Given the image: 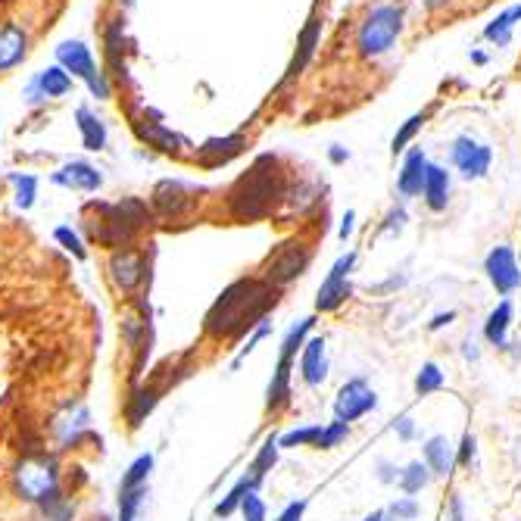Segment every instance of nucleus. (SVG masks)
Wrapping results in <instances>:
<instances>
[{
  "label": "nucleus",
  "instance_id": "1",
  "mask_svg": "<svg viewBox=\"0 0 521 521\" xmlns=\"http://www.w3.org/2000/svg\"><path fill=\"white\" fill-rule=\"evenodd\" d=\"M278 306V288L266 278H241L228 284L219 300L210 306L203 319V331L210 337H228L241 341L247 331H256L266 322L269 312Z\"/></svg>",
  "mask_w": 521,
  "mask_h": 521
},
{
  "label": "nucleus",
  "instance_id": "2",
  "mask_svg": "<svg viewBox=\"0 0 521 521\" xmlns=\"http://www.w3.org/2000/svg\"><path fill=\"white\" fill-rule=\"evenodd\" d=\"M284 194H288V185H284L278 160L266 153L231 185L228 213L238 222L266 219V216H272L278 203H284Z\"/></svg>",
  "mask_w": 521,
  "mask_h": 521
},
{
  "label": "nucleus",
  "instance_id": "3",
  "mask_svg": "<svg viewBox=\"0 0 521 521\" xmlns=\"http://www.w3.org/2000/svg\"><path fill=\"white\" fill-rule=\"evenodd\" d=\"M153 222V210L138 200L128 197L122 203H91L88 206V219H85V231L88 238L107 250H128L135 244L138 231L144 225Z\"/></svg>",
  "mask_w": 521,
  "mask_h": 521
},
{
  "label": "nucleus",
  "instance_id": "4",
  "mask_svg": "<svg viewBox=\"0 0 521 521\" xmlns=\"http://www.w3.org/2000/svg\"><path fill=\"white\" fill-rule=\"evenodd\" d=\"M406 29V10L400 4H375L362 16L356 29V54L362 60H378L397 47L400 35Z\"/></svg>",
  "mask_w": 521,
  "mask_h": 521
},
{
  "label": "nucleus",
  "instance_id": "5",
  "mask_svg": "<svg viewBox=\"0 0 521 521\" xmlns=\"http://www.w3.org/2000/svg\"><path fill=\"white\" fill-rule=\"evenodd\" d=\"M13 484L25 503L38 506L60 490V465L50 453H32L16 465Z\"/></svg>",
  "mask_w": 521,
  "mask_h": 521
},
{
  "label": "nucleus",
  "instance_id": "6",
  "mask_svg": "<svg viewBox=\"0 0 521 521\" xmlns=\"http://www.w3.org/2000/svg\"><path fill=\"white\" fill-rule=\"evenodd\" d=\"M88 434H91V412L78 400L63 403L54 412V419H50V437H54V444L60 450H75Z\"/></svg>",
  "mask_w": 521,
  "mask_h": 521
},
{
  "label": "nucleus",
  "instance_id": "7",
  "mask_svg": "<svg viewBox=\"0 0 521 521\" xmlns=\"http://www.w3.org/2000/svg\"><path fill=\"white\" fill-rule=\"evenodd\" d=\"M309 259H312V250L303 244V241H288L281 244L266 263V281L281 288V284H291L297 281L306 269H309Z\"/></svg>",
  "mask_w": 521,
  "mask_h": 521
},
{
  "label": "nucleus",
  "instance_id": "8",
  "mask_svg": "<svg viewBox=\"0 0 521 521\" xmlns=\"http://www.w3.org/2000/svg\"><path fill=\"white\" fill-rule=\"evenodd\" d=\"M450 160L459 169V175L465 181H478L490 172L493 163V150L481 141H475L472 135H459L450 147Z\"/></svg>",
  "mask_w": 521,
  "mask_h": 521
},
{
  "label": "nucleus",
  "instance_id": "9",
  "mask_svg": "<svg viewBox=\"0 0 521 521\" xmlns=\"http://www.w3.org/2000/svg\"><path fill=\"white\" fill-rule=\"evenodd\" d=\"M372 409H378V394L362 378H353L341 387V394L334 400V419L350 425L362 419V415H369Z\"/></svg>",
  "mask_w": 521,
  "mask_h": 521
},
{
  "label": "nucleus",
  "instance_id": "10",
  "mask_svg": "<svg viewBox=\"0 0 521 521\" xmlns=\"http://www.w3.org/2000/svg\"><path fill=\"white\" fill-rule=\"evenodd\" d=\"M484 272L493 284V291L497 294H512L521 288V266H518V256L512 247L500 244V247H493L484 259Z\"/></svg>",
  "mask_w": 521,
  "mask_h": 521
},
{
  "label": "nucleus",
  "instance_id": "11",
  "mask_svg": "<svg viewBox=\"0 0 521 521\" xmlns=\"http://www.w3.org/2000/svg\"><path fill=\"white\" fill-rule=\"evenodd\" d=\"M356 266V253H344L337 263L331 266L328 278L322 281V288H319V297H316V309L319 312H334L337 306H341L347 297H350V272Z\"/></svg>",
  "mask_w": 521,
  "mask_h": 521
},
{
  "label": "nucleus",
  "instance_id": "12",
  "mask_svg": "<svg viewBox=\"0 0 521 521\" xmlns=\"http://www.w3.org/2000/svg\"><path fill=\"white\" fill-rule=\"evenodd\" d=\"M144 253L135 250V247H128V250H116L110 256V278L116 284V291L122 294H135L141 288V281H144Z\"/></svg>",
  "mask_w": 521,
  "mask_h": 521
},
{
  "label": "nucleus",
  "instance_id": "13",
  "mask_svg": "<svg viewBox=\"0 0 521 521\" xmlns=\"http://www.w3.org/2000/svg\"><path fill=\"white\" fill-rule=\"evenodd\" d=\"M194 206V197L191 191L181 185V181H160V185L153 188V197H150V210L163 219H178L185 216Z\"/></svg>",
  "mask_w": 521,
  "mask_h": 521
},
{
  "label": "nucleus",
  "instance_id": "14",
  "mask_svg": "<svg viewBox=\"0 0 521 521\" xmlns=\"http://www.w3.org/2000/svg\"><path fill=\"white\" fill-rule=\"evenodd\" d=\"M166 384H135L132 394L125 397V422L128 428H141L147 415L160 406Z\"/></svg>",
  "mask_w": 521,
  "mask_h": 521
},
{
  "label": "nucleus",
  "instance_id": "15",
  "mask_svg": "<svg viewBox=\"0 0 521 521\" xmlns=\"http://www.w3.org/2000/svg\"><path fill=\"white\" fill-rule=\"evenodd\" d=\"M425 172H428V153L422 147H409L406 160H403V169L397 175V191H400L403 200L422 197V191H425Z\"/></svg>",
  "mask_w": 521,
  "mask_h": 521
},
{
  "label": "nucleus",
  "instance_id": "16",
  "mask_svg": "<svg viewBox=\"0 0 521 521\" xmlns=\"http://www.w3.org/2000/svg\"><path fill=\"white\" fill-rule=\"evenodd\" d=\"M319 44H322V19L319 16H309L306 25H303V32H300V38H297V54H294V60L288 66V82H291V78H297L312 63Z\"/></svg>",
  "mask_w": 521,
  "mask_h": 521
},
{
  "label": "nucleus",
  "instance_id": "17",
  "mask_svg": "<svg viewBox=\"0 0 521 521\" xmlns=\"http://www.w3.org/2000/svg\"><path fill=\"white\" fill-rule=\"evenodd\" d=\"M300 375L309 387H319L328 375V356H325V337H309L300 356Z\"/></svg>",
  "mask_w": 521,
  "mask_h": 521
},
{
  "label": "nucleus",
  "instance_id": "18",
  "mask_svg": "<svg viewBox=\"0 0 521 521\" xmlns=\"http://www.w3.org/2000/svg\"><path fill=\"white\" fill-rule=\"evenodd\" d=\"M244 147H247V138H244V135L210 138V141H206V144L197 150V160H200L203 166L216 169V166H222V163L234 160V156H241V153H244Z\"/></svg>",
  "mask_w": 521,
  "mask_h": 521
},
{
  "label": "nucleus",
  "instance_id": "19",
  "mask_svg": "<svg viewBox=\"0 0 521 521\" xmlns=\"http://www.w3.org/2000/svg\"><path fill=\"white\" fill-rule=\"evenodd\" d=\"M425 203L431 213H444L447 203H450V172L437 163H428V172H425V191H422Z\"/></svg>",
  "mask_w": 521,
  "mask_h": 521
},
{
  "label": "nucleus",
  "instance_id": "20",
  "mask_svg": "<svg viewBox=\"0 0 521 521\" xmlns=\"http://www.w3.org/2000/svg\"><path fill=\"white\" fill-rule=\"evenodd\" d=\"M291 372H294V359L288 356H278V366H275V375L269 381V390H266V409H281L291 403Z\"/></svg>",
  "mask_w": 521,
  "mask_h": 521
},
{
  "label": "nucleus",
  "instance_id": "21",
  "mask_svg": "<svg viewBox=\"0 0 521 521\" xmlns=\"http://www.w3.org/2000/svg\"><path fill=\"white\" fill-rule=\"evenodd\" d=\"M25 47H29V38H25V32L19 29V25L7 22L4 29H0V72L22 63Z\"/></svg>",
  "mask_w": 521,
  "mask_h": 521
},
{
  "label": "nucleus",
  "instance_id": "22",
  "mask_svg": "<svg viewBox=\"0 0 521 521\" xmlns=\"http://www.w3.org/2000/svg\"><path fill=\"white\" fill-rule=\"evenodd\" d=\"M135 128H138V138H141V141H147L150 147L163 150V153H181V150L188 147L185 138L175 135V132H169V128L160 125V122H138Z\"/></svg>",
  "mask_w": 521,
  "mask_h": 521
},
{
  "label": "nucleus",
  "instance_id": "23",
  "mask_svg": "<svg viewBox=\"0 0 521 521\" xmlns=\"http://www.w3.org/2000/svg\"><path fill=\"white\" fill-rule=\"evenodd\" d=\"M425 465L431 468V475H437V478L453 475L456 456H453V447H450V440L444 434L431 437L428 444H425Z\"/></svg>",
  "mask_w": 521,
  "mask_h": 521
},
{
  "label": "nucleus",
  "instance_id": "24",
  "mask_svg": "<svg viewBox=\"0 0 521 521\" xmlns=\"http://www.w3.org/2000/svg\"><path fill=\"white\" fill-rule=\"evenodd\" d=\"M60 63L72 72V75H78V78H85V82H91V78H97V66H94V60H91V54H88V47L85 44H78V41H66L63 47H60Z\"/></svg>",
  "mask_w": 521,
  "mask_h": 521
},
{
  "label": "nucleus",
  "instance_id": "25",
  "mask_svg": "<svg viewBox=\"0 0 521 521\" xmlns=\"http://www.w3.org/2000/svg\"><path fill=\"white\" fill-rule=\"evenodd\" d=\"M54 181H57V185H63V188H75V191H97V188L103 185L100 172H97L94 166H88V163H72V166H66L63 172L54 175Z\"/></svg>",
  "mask_w": 521,
  "mask_h": 521
},
{
  "label": "nucleus",
  "instance_id": "26",
  "mask_svg": "<svg viewBox=\"0 0 521 521\" xmlns=\"http://www.w3.org/2000/svg\"><path fill=\"white\" fill-rule=\"evenodd\" d=\"M518 22H521V4L503 10L500 16H493V19L487 22V29H484V41L497 44V47H506V44L512 41V29H515Z\"/></svg>",
  "mask_w": 521,
  "mask_h": 521
},
{
  "label": "nucleus",
  "instance_id": "27",
  "mask_svg": "<svg viewBox=\"0 0 521 521\" xmlns=\"http://www.w3.org/2000/svg\"><path fill=\"white\" fill-rule=\"evenodd\" d=\"M509 325H512V303L503 300V303L487 316V322H484V337H487V344H490V347H497V350L509 347V344H506V331H509Z\"/></svg>",
  "mask_w": 521,
  "mask_h": 521
},
{
  "label": "nucleus",
  "instance_id": "28",
  "mask_svg": "<svg viewBox=\"0 0 521 521\" xmlns=\"http://www.w3.org/2000/svg\"><path fill=\"white\" fill-rule=\"evenodd\" d=\"M259 484H263V478H256V475H244L238 484H234L228 493H225V497H222V503L213 509L216 512V518H228V515H234V512H238L241 509V503H244V497H247V493H256L259 490Z\"/></svg>",
  "mask_w": 521,
  "mask_h": 521
},
{
  "label": "nucleus",
  "instance_id": "29",
  "mask_svg": "<svg viewBox=\"0 0 521 521\" xmlns=\"http://www.w3.org/2000/svg\"><path fill=\"white\" fill-rule=\"evenodd\" d=\"M431 113H434V107H428V110H422V113H412L400 128H397V135H394V141H390V153H403V150H409V144L415 141V135L422 132L425 128V122L431 119Z\"/></svg>",
  "mask_w": 521,
  "mask_h": 521
},
{
  "label": "nucleus",
  "instance_id": "30",
  "mask_svg": "<svg viewBox=\"0 0 521 521\" xmlns=\"http://www.w3.org/2000/svg\"><path fill=\"white\" fill-rule=\"evenodd\" d=\"M38 518L41 521H72L75 518V503L66 497L63 490H57L54 497H47L44 503H38Z\"/></svg>",
  "mask_w": 521,
  "mask_h": 521
},
{
  "label": "nucleus",
  "instance_id": "31",
  "mask_svg": "<svg viewBox=\"0 0 521 521\" xmlns=\"http://www.w3.org/2000/svg\"><path fill=\"white\" fill-rule=\"evenodd\" d=\"M431 481V468L425 462H409L403 472H400V490L406 497H415V493H422Z\"/></svg>",
  "mask_w": 521,
  "mask_h": 521
},
{
  "label": "nucleus",
  "instance_id": "32",
  "mask_svg": "<svg viewBox=\"0 0 521 521\" xmlns=\"http://www.w3.org/2000/svg\"><path fill=\"white\" fill-rule=\"evenodd\" d=\"M284 203H291V210H297V213L312 210V206L319 203V185L316 181H297V185L284 194Z\"/></svg>",
  "mask_w": 521,
  "mask_h": 521
},
{
  "label": "nucleus",
  "instance_id": "33",
  "mask_svg": "<svg viewBox=\"0 0 521 521\" xmlns=\"http://www.w3.org/2000/svg\"><path fill=\"white\" fill-rule=\"evenodd\" d=\"M278 437L275 434H269L266 440H263V447H259V453H256V459H253V465H250V475H256V478H263L266 481V475L275 468V462H278Z\"/></svg>",
  "mask_w": 521,
  "mask_h": 521
},
{
  "label": "nucleus",
  "instance_id": "34",
  "mask_svg": "<svg viewBox=\"0 0 521 521\" xmlns=\"http://www.w3.org/2000/svg\"><path fill=\"white\" fill-rule=\"evenodd\" d=\"M147 497V484L144 487H119V521H135Z\"/></svg>",
  "mask_w": 521,
  "mask_h": 521
},
{
  "label": "nucleus",
  "instance_id": "35",
  "mask_svg": "<svg viewBox=\"0 0 521 521\" xmlns=\"http://www.w3.org/2000/svg\"><path fill=\"white\" fill-rule=\"evenodd\" d=\"M322 428L325 425H309V428H294L288 434L278 437V447L281 450H294V447H316L319 437H322Z\"/></svg>",
  "mask_w": 521,
  "mask_h": 521
},
{
  "label": "nucleus",
  "instance_id": "36",
  "mask_svg": "<svg viewBox=\"0 0 521 521\" xmlns=\"http://www.w3.org/2000/svg\"><path fill=\"white\" fill-rule=\"evenodd\" d=\"M78 128H82V141L88 150H100L107 144V128H103L88 110H78Z\"/></svg>",
  "mask_w": 521,
  "mask_h": 521
},
{
  "label": "nucleus",
  "instance_id": "37",
  "mask_svg": "<svg viewBox=\"0 0 521 521\" xmlns=\"http://www.w3.org/2000/svg\"><path fill=\"white\" fill-rule=\"evenodd\" d=\"M312 325H316V319H300L291 331H288V337H284L281 341V353L278 356H288V359H294L297 356V350H303V344H306V334L312 331Z\"/></svg>",
  "mask_w": 521,
  "mask_h": 521
},
{
  "label": "nucleus",
  "instance_id": "38",
  "mask_svg": "<svg viewBox=\"0 0 521 521\" xmlns=\"http://www.w3.org/2000/svg\"><path fill=\"white\" fill-rule=\"evenodd\" d=\"M150 472H153V453H144L128 465V472L122 475L119 487H144L150 481Z\"/></svg>",
  "mask_w": 521,
  "mask_h": 521
},
{
  "label": "nucleus",
  "instance_id": "39",
  "mask_svg": "<svg viewBox=\"0 0 521 521\" xmlns=\"http://www.w3.org/2000/svg\"><path fill=\"white\" fill-rule=\"evenodd\" d=\"M440 387H444V372H440L434 362H425L422 372L415 375V394L428 397V394H437Z\"/></svg>",
  "mask_w": 521,
  "mask_h": 521
},
{
  "label": "nucleus",
  "instance_id": "40",
  "mask_svg": "<svg viewBox=\"0 0 521 521\" xmlns=\"http://www.w3.org/2000/svg\"><path fill=\"white\" fill-rule=\"evenodd\" d=\"M41 88H44L47 97H60V94H66L72 88V78H69L66 69H47L41 75Z\"/></svg>",
  "mask_w": 521,
  "mask_h": 521
},
{
  "label": "nucleus",
  "instance_id": "41",
  "mask_svg": "<svg viewBox=\"0 0 521 521\" xmlns=\"http://www.w3.org/2000/svg\"><path fill=\"white\" fill-rule=\"evenodd\" d=\"M347 434H350V425H347V422H331V425H325L316 450H334V447H341L344 440H347Z\"/></svg>",
  "mask_w": 521,
  "mask_h": 521
},
{
  "label": "nucleus",
  "instance_id": "42",
  "mask_svg": "<svg viewBox=\"0 0 521 521\" xmlns=\"http://www.w3.org/2000/svg\"><path fill=\"white\" fill-rule=\"evenodd\" d=\"M419 512H422L419 500H415V497H400V500L390 503L387 518H394V521H415V518H419Z\"/></svg>",
  "mask_w": 521,
  "mask_h": 521
},
{
  "label": "nucleus",
  "instance_id": "43",
  "mask_svg": "<svg viewBox=\"0 0 521 521\" xmlns=\"http://www.w3.org/2000/svg\"><path fill=\"white\" fill-rule=\"evenodd\" d=\"M406 222H409L406 206H394V210H390L381 222V234H387V238H397V234H403Z\"/></svg>",
  "mask_w": 521,
  "mask_h": 521
},
{
  "label": "nucleus",
  "instance_id": "44",
  "mask_svg": "<svg viewBox=\"0 0 521 521\" xmlns=\"http://www.w3.org/2000/svg\"><path fill=\"white\" fill-rule=\"evenodd\" d=\"M54 238H57V244H63V247H66V250L75 256V259H85V256H88V253H85V247H82V241H78V234H75L72 228H66V225H63V228H57V231H54Z\"/></svg>",
  "mask_w": 521,
  "mask_h": 521
},
{
  "label": "nucleus",
  "instance_id": "45",
  "mask_svg": "<svg viewBox=\"0 0 521 521\" xmlns=\"http://www.w3.org/2000/svg\"><path fill=\"white\" fill-rule=\"evenodd\" d=\"M244 521H266V503L256 497V493H247L244 503H241Z\"/></svg>",
  "mask_w": 521,
  "mask_h": 521
},
{
  "label": "nucleus",
  "instance_id": "46",
  "mask_svg": "<svg viewBox=\"0 0 521 521\" xmlns=\"http://www.w3.org/2000/svg\"><path fill=\"white\" fill-rule=\"evenodd\" d=\"M269 331H272V322H263V325H259V328L253 331V337H250V341H247V347H244V350H241L238 356H234V362H231V369H238V366H241V362H244V359H247V356H250V353L256 350V344H259V341H263V337H266Z\"/></svg>",
  "mask_w": 521,
  "mask_h": 521
},
{
  "label": "nucleus",
  "instance_id": "47",
  "mask_svg": "<svg viewBox=\"0 0 521 521\" xmlns=\"http://www.w3.org/2000/svg\"><path fill=\"white\" fill-rule=\"evenodd\" d=\"M16 191H19V206L22 210H29V206L35 203V178L32 175H22V178H16Z\"/></svg>",
  "mask_w": 521,
  "mask_h": 521
},
{
  "label": "nucleus",
  "instance_id": "48",
  "mask_svg": "<svg viewBox=\"0 0 521 521\" xmlns=\"http://www.w3.org/2000/svg\"><path fill=\"white\" fill-rule=\"evenodd\" d=\"M390 428L397 431L400 440H415V434H419V431H415V422L409 419V415H400V419H394V422H390Z\"/></svg>",
  "mask_w": 521,
  "mask_h": 521
},
{
  "label": "nucleus",
  "instance_id": "49",
  "mask_svg": "<svg viewBox=\"0 0 521 521\" xmlns=\"http://www.w3.org/2000/svg\"><path fill=\"white\" fill-rule=\"evenodd\" d=\"M472 459H475V437L465 434L462 437V447H459V456H456V465L468 468V465H472Z\"/></svg>",
  "mask_w": 521,
  "mask_h": 521
},
{
  "label": "nucleus",
  "instance_id": "50",
  "mask_svg": "<svg viewBox=\"0 0 521 521\" xmlns=\"http://www.w3.org/2000/svg\"><path fill=\"white\" fill-rule=\"evenodd\" d=\"M306 506H309V500H294V503H288L284 506V512L275 518V521H303V512H306Z\"/></svg>",
  "mask_w": 521,
  "mask_h": 521
},
{
  "label": "nucleus",
  "instance_id": "51",
  "mask_svg": "<svg viewBox=\"0 0 521 521\" xmlns=\"http://www.w3.org/2000/svg\"><path fill=\"white\" fill-rule=\"evenodd\" d=\"M378 481L381 484H394V481H400V472L390 462H378Z\"/></svg>",
  "mask_w": 521,
  "mask_h": 521
},
{
  "label": "nucleus",
  "instance_id": "52",
  "mask_svg": "<svg viewBox=\"0 0 521 521\" xmlns=\"http://www.w3.org/2000/svg\"><path fill=\"white\" fill-rule=\"evenodd\" d=\"M353 228H356V213H353V210H347V216L341 219V228H337V238L347 241L350 234H353Z\"/></svg>",
  "mask_w": 521,
  "mask_h": 521
},
{
  "label": "nucleus",
  "instance_id": "53",
  "mask_svg": "<svg viewBox=\"0 0 521 521\" xmlns=\"http://www.w3.org/2000/svg\"><path fill=\"white\" fill-rule=\"evenodd\" d=\"M328 160H331L334 166H344V163L350 160V150H347V147H341V144H334V147L328 150Z\"/></svg>",
  "mask_w": 521,
  "mask_h": 521
},
{
  "label": "nucleus",
  "instance_id": "54",
  "mask_svg": "<svg viewBox=\"0 0 521 521\" xmlns=\"http://www.w3.org/2000/svg\"><path fill=\"white\" fill-rule=\"evenodd\" d=\"M450 521H465V503H462V497H453L450 500Z\"/></svg>",
  "mask_w": 521,
  "mask_h": 521
},
{
  "label": "nucleus",
  "instance_id": "55",
  "mask_svg": "<svg viewBox=\"0 0 521 521\" xmlns=\"http://www.w3.org/2000/svg\"><path fill=\"white\" fill-rule=\"evenodd\" d=\"M453 319H456V312H440V316H434V319H431V325H428V328H431V331H440L444 325H450Z\"/></svg>",
  "mask_w": 521,
  "mask_h": 521
},
{
  "label": "nucleus",
  "instance_id": "56",
  "mask_svg": "<svg viewBox=\"0 0 521 521\" xmlns=\"http://www.w3.org/2000/svg\"><path fill=\"white\" fill-rule=\"evenodd\" d=\"M422 4V10H428V13H437V10H444L450 0H419Z\"/></svg>",
  "mask_w": 521,
  "mask_h": 521
},
{
  "label": "nucleus",
  "instance_id": "57",
  "mask_svg": "<svg viewBox=\"0 0 521 521\" xmlns=\"http://www.w3.org/2000/svg\"><path fill=\"white\" fill-rule=\"evenodd\" d=\"M462 356H465V359H472V362H478L481 350L475 347V341H465V344H462Z\"/></svg>",
  "mask_w": 521,
  "mask_h": 521
},
{
  "label": "nucleus",
  "instance_id": "58",
  "mask_svg": "<svg viewBox=\"0 0 521 521\" xmlns=\"http://www.w3.org/2000/svg\"><path fill=\"white\" fill-rule=\"evenodd\" d=\"M472 63L484 66V63H487V54H478V50H475V54H472Z\"/></svg>",
  "mask_w": 521,
  "mask_h": 521
},
{
  "label": "nucleus",
  "instance_id": "59",
  "mask_svg": "<svg viewBox=\"0 0 521 521\" xmlns=\"http://www.w3.org/2000/svg\"><path fill=\"white\" fill-rule=\"evenodd\" d=\"M366 521H384V512H372V515H369Z\"/></svg>",
  "mask_w": 521,
  "mask_h": 521
},
{
  "label": "nucleus",
  "instance_id": "60",
  "mask_svg": "<svg viewBox=\"0 0 521 521\" xmlns=\"http://www.w3.org/2000/svg\"><path fill=\"white\" fill-rule=\"evenodd\" d=\"M122 4H125V7H132V4H135V0H122Z\"/></svg>",
  "mask_w": 521,
  "mask_h": 521
}]
</instances>
